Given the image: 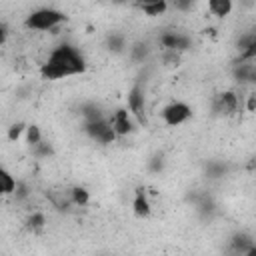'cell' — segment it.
Returning a JSON list of instances; mask_svg holds the SVG:
<instances>
[{"label": "cell", "mask_w": 256, "mask_h": 256, "mask_svg": "<svg viewBox=\"0 0 256 256\" xmlns=\"http://www.w3.org/2000/svg\"><path fill=\"white\" fill-rule=\"evenodd\" d=\"M150 52H152V48H150V44L144 42V40H136V42H132L130 48H128V56H130V60H132L134 64H144V62L148 60Z\"/></svg>", "instance_id": "cell-12"}, {"label": "cell", "mask_w": 256, "mask_h": 256, "mask_svg": "<svg viewBox=\"0 0 256 256\" xmlns=\"http://www.w3.org/2000/svg\"><path fill=\"white\" fill-rule=\"evenodd\" d=\"M80 116H82L84 122H88V120L102 118V116H106V114H104V110H102L100 104H96V102H82V104H80Z\"/></svg>", "instance_id": "cell-18"}, {"label": "cell", "mask_w": 256, "mask_h": 256, "mask_svg": "<svg viewBox=\"0 0 256 256\" xmlns=\"http://www.w3.org/2000/svg\"><path fill=\"white\" fill-rule=\"evenodd\" d=\"M24 140L28 146H34L42 140V130L38 124H26V130H24Z\"/></svg>", "instance_id": "cell-21"}, {"label": "cell", "mask_w": 256, "mask_h": 256, "mask_svg": "<svg viewBox=\"0 0 256 256\" xmlns=\"http://www.w3.org/2000/svg\"><path fill=\"white\" fill-rule=\"evenodd\" d=\"M68 20L66 12L58 10V8H38L32 10L26 18H24V28L28 30H36V32H50L56 30L60 24H64Z\"/></svg>", "instance_id": "cell-2"}, {"label": "cell", "mask_w": 256, "mask_h": 256, "mask_svg": "<svg viewBox=\"0 0 256 256\" xmlns=\"http://www.w3.org/2000/svg\"><path fill=\"white\" fill-rule=\"evenodd\" d=\"M232 74H234V80L240 82V84L256 82V66H254V62H234Z\"/></svg>", "instance_id": "cell-11"}, {"label": "cell", "mask_w": 256, "mask_h": 256, "mask_svg": "<svg viewBox=\"0 0 256 256\" xmlns=\"http://www.w3.org/2000/svg\"><path fill=\"white\" fill-rule=\"evenodd\" d=\"M30 150H32V156L38 158V160H46V158H52V156H54V148H52V144L46 142L44 138H42L38 144L30 146Z\"/></svg>", "instance_id": "cell-20"}, {"label": "cell", "mask_w": 256, "mask_h": 256, "mask_svg": "<svg viewBox=\"0 0 256 256\" xmlns=\"http://www.w3.org/2000/svg\"><path fill=\"white\" fill-rule=\"evenodd\" d=\"M24 226H26V230L32 232V234L42 232V230L46 228V214H44L42 210L30 212V214L26 216V220H24Z\"/></svg>", "instance_id": "cell-13"}, {"label": "cell", "mask_w": 256, "mask_h": 256, "mask_svg": "<svg viewBox=\"0 0 256 256\" xmlns=\"http://www.w3.org/2000/svg\"><path fill=\"white\" fill-rule=\"evenodd\" d=\"M168 8H170L168 0H158V2H152V4H146V6H140L138 10H140L142 14H146V16H150V18H156V16L166 14Z\"/></svg>", "instance_id": "cell-19"}, {"label": "cell", "mask_w": 256, "mask_h": 256, "mask_svg": "<svg viewBox=\"0 0 256 256\" xmlns=\"http://www.w3.org/2000/svg\"><path fill=\"white\" fill-rule=\"evenodd\" d=\"M254 248H256V244H254V236L252 234L242 230V232H234L230 236V252L232 254H242V256L254 254Z\"/></svg>", "instance_id": "cell-9"}, {"label": "cell", "mask_w": 256, "mask_h": 256, "mask_svg": "<svg viewBox=\"0 0 256 256\" xmlns=\"http://www.w3.org/2000/svg\"><path fill=\"white\" fill-rule=\"evenodd\" d=\"M84 132H86V136L90 140H94L96 144H102V146H108V144H112L118 138L116 132L112 130L110 122H108V116L84 122Z\"/></svg>", "instance_id": "cell-3"}, {"label": "cell", "mask_w": 256, "mask_h": 256, "mask_svg": "<svg viewBox=\"0 0 256 256\" xmlns=\"http://www.w3.org/2000/svg\"><path fill=\"white\" fill-rule=\"evenodd\" d=\"M234 10V0H208V12L216 18H226Z\"/></svg>", "instance_id": "cell-14"}, {"label": "cell", "mask_w": 256, "mask_h": 256, "mask_svg": "<svg viewBox=\"0 0 256 256\" xmlns=\"http://www.w3.org/2000/svg\"><path fill=\"white\" fill-rule=\"evenodd\" d=\"M108 122H110L112 130L116 132L118 138L128 136V134H132V132L136 130V120H134V116L128 112V108H116V110L108 116Z\"/></svg>", "instance_id": "cell-7"}, {"label": "cell", "mask_w": 256, "mask_h": 256, "mask_svg": "<svg viewBox=\"0 0 256 256\" xmlns=\"http://www.w3.org/2000/svg\"><path fill=\"white\" fill-rule=\"evenodd\" d=\"M152 2H158V0H134L136 8H140V6H146V4H152Z\"/></svg>", "instance_id": "cell-29"}, {"label": "cell", "mask_w": 256, "mask_h": 256, "mask_svg": "<svg viewBox=\"0 0 256 256\" xmlns=\"http://www.w3.org/2000/svg\"><path fill=\"white\" fill-rule=\"evenodd\" d=\"M168 4L178 12H190L196 6V0H168Z\"/></svg>", "instance_id": "cell-25"}, {"label": "cell", "mask_w": 256, "mask_h": 256, "mask_svg": "<svg viewBox=\"0 0 256 256\" xmlns=\"http://www.w3.org/2000/svg\"><path fill=\"white\" fill-rule=\"evenodd\" d=\"M88 68L84 54L70 42H62L58 44L48 58L40 64V76L44 80H62L68 76H78L84 74Z\"/></svg>", "instance_id": "cell-1"}, {"label": "cell", "mask_w": 256, "mask_h": 256, "mask_svg": "<svg viewBox=\"0 0 256 256\" xmlns=\"http://www.w3.org/2000/svg\"><path fill=\"white\" fill-rule=\"evenodd\" d=\"M16 184H18L16 176L10 170H6L4 166H0V196H10L16 188Z\"/></svg>", "instance_id": "cell-17"}, {"label": "cell", "mask_w": 256, "mask_h": 256, "mask_svg": "<svg viewBox=\"0 0 256 256\" xmlns=\"http://www.w3.org/2000/svg\"><path fill=\"white\" fill-rule=\"evenodd\" d=\"M226 174V166L222 164V162H216V160H212V162H208L206 164V176L208 178H222Z\"/></svg>", "instance_id": "cell-24"}, {"label": "cell", "mask_w": 256, "mask_h": 256, "mask_svg": "<svg viewBox=\"0 0 256 256\" xmlns=\"http://www.w3.org/2000/svg\"><path fill=\"white\" fill-rule=\"evenodd\" d=\"M12 194L16 196V200H24V198H28V188H26V184H24V182H18Z\"/></svg>", "instance_id": "cell-26"}, {"label": "cell", "mask_w": 256, "mask_h": 256, "mask_svg": "<svg viewBox=\"0 0 256 256\" xmlns=\"http://www.w3.org/2000/svg\"><path fill=\"white\" fill-rule=\"evenodd\" d=\"M256 110V94H248V98H246V112H254Z\"/></svg>", "instance_id": "cell-27"}, {"label": "cell", "mask_w": 256, "mask_h": 256, "mask_svg": "<svg viewBox=\"0 0 256 256\" xmlns=\"http://www.w3.org/2000/svg\"><path fill=\"white\" fill-rule=\"evenodd\" d=\"M114 2H126V0H114Z\"/></svg>", "instance_id": "cell-30"}, {"label": "cell", "mask_w": 256, "mask_h": 256, "mask_svg": "<svg viewBox=\"0 0 256 256\" xmlns=\"http://www.w3.org/2000/svg\"><path fill=\"white\" fill-rule=\"evenodd\" d=\"M104 46H106L112 54H122V52L128 50V46H126V36L120 34V32H110V34L106 36V40H104Z\"/></svg>", "instance_id": "cell-15"}, {"label": "cell", "mask_w": 256, "mask_h": 256, "mask_svg": "<svg viewBox=\"0 0 256 256\" xmlns=\"http://www.w3.org/2000/svg\"><path fill=\"white\" fill-rule=\"evenodd\" d=\"M132 212L136 218H148L152 214V204L148 200V194H146V188L144 186H138L134 190V198H132Z\"/></svg>", "instance_id": "cell-10"}, {"label": "cell", "mask_w": 256, "mask_h": 256, "mask_svg": "<svg viewBox=\"0 0 256 256\" xmlns=\"http://www.w3.org/2000/svg\"><path fill=\"white\" fill-rule=\"evenodd\" d=\"M126 108L138 124H146V96L140 80H136L126 94Z\"/></svg>", "instance_id": "cell-4"}, {"label": "cell", "mask_w": 256, "mask_h": 256, "mask_svg": "<svg viewBox=\"0 0 256 256\" xmlns=\"http://www.w3.org/2000/svg\"><path fill=\"white\" fill-rule=\"evenodd\" d=\"M164 166H166V158H164L162 152H156V154L150 156V160H148V170H150V172L160 174V172L164 170Z\"/></svg>", "instance_id": "cell-23"}, {"label": "cell", "mask_w": 256, "mask_h": 256, "mask_svg": "<svg viewBox=\"0 0 256 256\" xmlns=\"http://www.w3.org/2000/svg\"><path fill=\"white\" fill-rule=\"evenodd\" d=\"M240 106V98L234 90H224L220 94H216L214 102H212V110L214 114H222V116H232L238 112Z\"/></svg>", "instance_id": "cell-8"}, {"label": "cell", "mask_w": 256, "mask_h": 256, "mask_svg": "<svg viewBox=\"0 0 256 256\" xmlns=\"http://www.w3.org/2000/svg\"><path fill=\"white\" fill-rule=\"evenodd\" d=\"M68 198H70V202H72V206H78V208H84V206H88V202H90V192H88V188L86 186H72L70 190H68Z\"/></svg>", "instance_id": "cell-16"}, {"label": "cell", "mask_w": 256, "mask_h": 256, "mask_svg": "<svg viewBox=\"0 0 256 256\" xmlns=\"http://www.w3.org/2000/svg\"><path fill=\"white\" fill-rule=\"evenodd\" d=\"M8 36H10V32H8L6 24H2V22H0V46H4V44H6Z\"/></svg>", "instance_id": "cell-28"}, {"label": "cell", "mask_w": 256, "mask_h": 256, "mask_svg": "<svg viewBox=\"0 0 256 256\" xmlns=\"http://www.w3.org/2000/svg\"><path fill=\"white\" fill-rule=\"evenodd\" d=\"M158 44L164 48V50H172V52H186L192 48V38L184 32H178V30H166L160 34L158 38Z\"/></svg>", "instance_id": "cell-6"}, {"label": "cell", "mask_w": 256, "mask_h": 256, "mask_svg": "<svg viewBox=\"0 0 256 256\" xmlns=\"http://www.w3.org/2000/svg\"><path fill=\"white\" fill-rule=\"evenodd\" d=\"M160 116H162L166 126L176 128V126H182L184 122H188L192 118V108L182 100H172L162 108Z\"/></svg>", "instance_id": "cell-5"}, {"label": "cell", "mask_w": 256, "mask_h": 256, "mask_svg": "<svg viewBox=\"0 0 256 256\" xmlns=\"http://www.w3.org/2000/svg\"><path fill=\"white\" fill-rule=\"evenodd\" d=\"M24 130H26V122H22V120L10 124L8 130H6V138H8V142H18V140L24 136Z\"/></svg>", "instance_id": "cell-22"}]
</instances>
